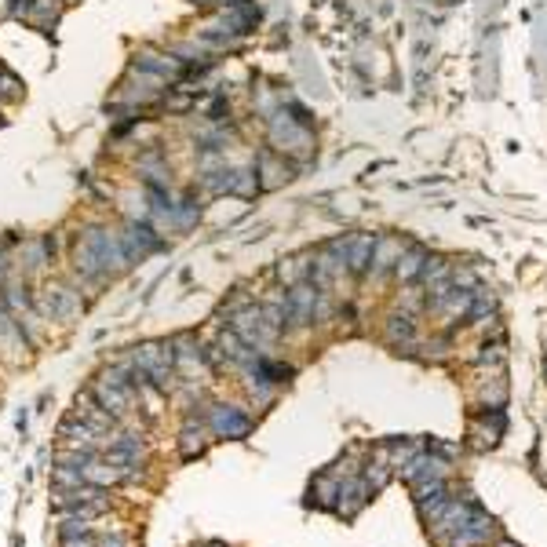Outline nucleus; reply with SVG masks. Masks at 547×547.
I'll return each mask as SVG.
<instances>
[{
  "mask_svg": "<svg viewBox=\"0 0 547 547\" xmlns=\"http://www.w3.org/2000/svg\"><path fill=\"white\" fill-rule=\"evenodd\" d=\"M405 249H409V241H402V238H376V252H372L369 274H372V278H380L383 270H395V263L402 259Z\"/></svg>",
  "mask_w": 547,
  "mask_h": 547,
  "instance_id": "obj_1",
  "label": "nucleus"
},
{
  "mask_svg": "<svg viewBox=\"0 0 547 547\" xmlns=\"http://www.w3.org/2000/svg\"><path fill=\"white\" fill-rule=\"evenodd\" d=\"M412 336H416V325H412V314H405V310L387 322V339L395 343V347H402V343L409 347V343H412Z\"/></svg>",
  "mask_w": 547,
  "mask_h": 547,
  "instance_id": "obj_5",
  "label": "nucleus"
},
{
  "mask_svg": "<svg viewBox=\"0 0 547 547\" xmlns=\"http://www.w3.org/2000/svg\"><path fill=\"white\" fill-rule=\"evenodd\" d=\"M543 369H547V362H543Z\"/></svg>",
  "mask_w": 547,
  "mask_h": 547,
  "instance_id": "obj_6",
  "label": "nucleus"
},
{
  "mask_svg": "<svg viewBox=\"0 0 547 547\" xmlns=\"http://www.w3.org/2000/svg\"><path fill=\"white\" fill-rule=\"evenodd\" d=\"M372 252H376V233H350L347 238V266H350V274L369 270Z\"/></svg>",
  "mask_w": 547,
  "mask_h": 547,
  "instance_id": "obj_2",
  "label": "nucleus"
},
{
  "mask_svg": "<svg viewBox=\"0 0 547 547\" xmlns=\"http://www.w3.org/2000/svg\"><path fill=\"white\" fill-rule=\"evenodd\" d=\"M249 416L241 412V409H233V405H219L216 412H212V431H219V435H226V438H233V435H249Z\"/></svg>",
  "mask_w": 547,
  "mask_h": 547,
  "instance_id": "obj_3",
  "label": "nucleus"
},
{
  "mask_svg": "<svg viewBox=\"0 0 547 547\" xmlns=\"http://www.w3.org/2000/svg\"><path fill=\"white\" fill-rule=\"evenodd\" d=\"M427 259H431V256H427L423 249H416V245H409V249L402 252V259L395 263V278H398L402 285H412V282L420 278V274H423V266H427Z\"/></svg>",
  "mask_w": 547,
  "mask_h": 547,
  "instance_id": "obj_4",
  "label": "nucleus"
}]
</instances>
